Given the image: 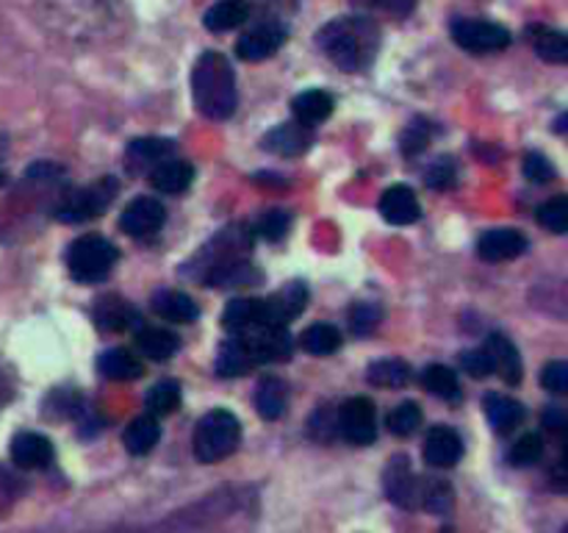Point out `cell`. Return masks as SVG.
I'll return each instance as SVG.
<instances>
[{"instance_id":"obj_1","label":"cell","mask_w":568,"mask_h":533,"mask_svg":"<svg viewBox=\"0 0 568 533\" xmlns=\"http://www.w3.org/2000/svg\"><path fill=\"white\" fill-rule=\"evenodd\" d=\"M317 45L341 70H364L380 48V29L370 18H336L319 29Z\"/></svg>"},{"instance_id":"obj_2","label":"cell","mask_w":568,"mask_h":533,"mask_svg":"<svg viewBox=\"0 0 568 533\" xmlns=\"http://www.w3.org/2000/svg\"><path fill=\"white\" fill-rule=\"evenodd\" d=\"M192 95L208 120H228L236 112V76L230 61L217 50H208L192 70Z\"/></svg>"},{"instance_id":"obj_3","label":"cell","mask_w":568,"mask_h":533,"mask_svg":"<svg viewBox=\"0 0 568 533\" xmlns=\"http://www.w3.org/2000/svg\"><path fill=\"white\" fill-rule=\"evenodd\" d=\"M241 442V426L228 409H214L197 422L194 433V456L203 464H214L236 453Z\"/></svg>"},{"instance_id":"obj_4","label":"cell","mask_w":568,"mask_h":533,"mask_svg":"<svg viewBox=\"0 0 568 533\" xmlns=\"http://www.w3.org/2000/svg\"><path fill=\"white\" fill-rule=\"evenodd\" d=\"M120 253L106 237L100 234H87V237L76 239L67 250V270L81 284H98V281L109 279V273L117 264Z\"/></svg>"},{"instance_id":"obj_5","label":"cell","mask_w":568,"mask_h":533,"mask_svg":"<svg viewBox=\"0 0 568 533\" xmlns=\"http://www.w3.org/2000/svg\"><path fill=\"white\" fill-rule=\"evenodd\" d=\"M120 184L114 175L100 178L94 184L83 186V190L70 192L65 201L56 206V219L67 223V226H76V223H87V219L100 217V214L106 212L112 206V201L117 197Z\"/></svg>"},{"instance_id":"obj_6","label":"cell","mask_w":568,"mask_h":533,"mask_svg":"<svg viewBox=\"0 0 568 533\" xmlns=\"http://www.w3.org/2000/svg\"><path fill=\"white\" fill-rule=\"evenodd\" d=\"M236 339L245 348L247 359L252 367L258 364L283 362L292 355V337H288L286 326H255L247 331H236Z\"/></svg>"},{"instance_id":"obj_7","label":"cell","mask_w":568,"mask_h":533,"mask_svg":"<svg viewBox=\"0 0 568 533\" xmlns=\"http://www.w3.org/2000/svg\"><path fill=\"white\" fill-rule=\"evenodd\" d=\"M452 39L461 45L463 50L469 54H497L510 45L508 29L497 23H488V20H469L461 18L452 23Z\"/></svg>"},{"instance_id":"obj_8","label":"cell","mask_w":568,"mask_h":533,"mask_svg":"<svg viewBox=\"0 0 568 533\" xmlns=\"http://www.w3.org/2000/svg\"><path fill=\"white\" fill-rule=\"evenodd\" d=\"M336 428L347 442L357 444V447L375 442V404L370 397H350L347 404H341L339 415H336Z\"/></svg>"},{"instance_id":"obj_9","label":"cell","mask_w":568,"mask_h":533,"mask_svg":"<svg viewBox=\"0 0 568 533\" xmlns=\"http://www.w3.org/2000/svg\"><path fill=\"white\" fill-rule=\"evenodd\" d=\"M286 36L288 23H281V20H261V23L252 25L250 31H245V34L239 36V42H236V54L245 61H264L281 50Z\"/></svg>"},{"instance_id":"obj_10","label":"cell","mask_w":568,"mask_h":533,"mask_svg":"<svg viewBox=\"0 0 568 533\" xmlns=\"http://www.w3.org/2000/svg\"><path fill=\"white\" fill-rule=\"evenodd\" d=\"M164 219L167 212L156 197H136L120 214V228L128 237H150V234H156L164 226Z\"/></svg>"},{"instance_id":"obj_11","label":"cell","mask_w":568,"mask_h":533,"mask_svg":"<svg viewBox=\"0 0 568 533\" xmlns=\"http://www.w3.org/2000/svg\"><path fill=\"white\" fill-rule=\"evenodd\" d=\"M305 303H308V286L303 281H292L264 300V326H288L303 315Z\"/></svg>"},{"instance_id":"obj_12","label":"cell","mask_w":568,"mask_h":533,"mask_svg":"<svg viewBox=\"0 0 568 533\" xmlns=\"http://www.w3.org/2000/svg\"><path fill=\"white\" fill-rule=\"evenodd\" d=\"M461 458H463V439L446 426L430 428L428 439H424V462L435 469H450L455 467Z\"/></svg>"},{"instance_id":"obj_13","label":"cell","mask_w":568,"mask_h":533,"mask_svg":"<svg viewBox=\"0 0 568 533\" xmlns=\"http://www.w3.org/2000/svg\"><path fill=\"white\" fill-rule=\"evenodd\" d=\"M383 486H386V495L391 503L402 506V509H413L417 503V478H413V469L405 456H394L386 464V473H383Z\"/></svg>"},{"instance_id":"obj_14","label":"cell","mask_w":568,"mask_h":533,"mask_svg":"<svg viewBox=\"0 0 568 533\" xmlns=\"http://www.w3.org/2000/svg\"><path fill=\"white\" fill-rule=\"evenodd\" d=\"M12 462L23 469H45L54 462V444L42 433L23 431L12 439Z\"/></svg>"},{"instance_id":"obj_15","label":"cell","mask_w":568,"mask_h":533,"mask_svg":"<svg viewBox=\"0 0 568 533\" xmlns=\"http://www.w3.org/2000/svg\"><path fill=\"white\" fill-rule=\"evenodd\" d=\"M311 145H314L311 125L299 123V120L277 125V128H272L264 137V148L277 156H303Z\"/></svg>"},{"instance_id":"obj_16","label":"cell","mask_w":568,"mask_h":533,"mask_svg":"<svg viewBox=\"0 0 568 533\" xmlns=\"http://www.w3.org/2000/svg\"><path fill=\"white\" fill-rule=\"evenodd\" d=\"M380 214L391 223V226H410L422 217V206H419L417 192L405 184H394L391 190L383 192L380 197Z\"/></svg>"},{"instance_id":"obj_17","label":"cell","mask_w":568,"mask_h":533,"mask_svg":"<svg viewBox=\"0 0 568 533\" xmlns=\"http://www.w3.org/2000/svg\"><path fill=\"white\" fill-rule=\"evenodd\" d=\"M527 250V239L524 234L513 231V228H497V231L482 234L477 242V256L486 261H510Z\"/></svg>"},{"instance_id":"obj_18","label":"cell","mask_w":568,"mask_h":533,"mask_svg":"<svg viewBox=\"0 0 568 533\" xmlns=\"http://www.w3.org/2000/svg\"><path fill=\"white\" fill-rule=\"evenodd\" d=\"M488 355H491V364H493V373L504 381V384L515 386L522 381V355H519V348L510 342L504 333H491L486 344Z\"/></svg>"},{"instance_id":"obj_19","label":"cell","mask_w":568,"mask_h":533,"mask_svg":"<svg viewBox=\"0 0 568 533\" xmlns=\"http://www.w3.org/2000/svg\"><path fill=\"white\" fill-rule=\"evenodd\" d=\"M152 311L167 322H178V326H189L200 317V306L186 295V292L161 290L152 295Z\"/></svg>"},{"instance_id":"obj_20","label":"cell","mask_w":568,"mask_h":533,"mask_svg":"<svg viewBox=\"0 0 568 533\" xmlns=\"http://www.w3.org/2000/svg\"><path fill=\"white\" fill-rule=\"evenodd\" d=\"M194 170L183 159H164L150 170V184L164 195H181L192 186Z\"/></svg>"},{"instance_id":"obj_21","label":"cell","mask_w":568,"mask_h":533,"mask_svg":"<svg viewBox=\"0 0 568 533\" xmlns=\"http://www.w3.org/2000/svg\"><path fill=\"white\" fill-rule=\"evenodd\" d=\"M175 150V143L161 137H141L134 139L128 145V170L130 172H147L152 170L156 165H161L164 159H170V154Z\"/></svg>"},{"instance_id":"obj_22","label":"cell","mask_w":568,"mask_h":533,"mask_svg":"<svg viewBox=\"0 0 568 533\" xmlns=\"http://www.w3.org/2000/svg\"><path fill=\"white\" fill-rule=\"evenodd\" d=\"M94 322L106 331H128L139 326V311L123 297H100L94 306Z\"/></svg>"},{"instance_id":"obj_23","label":"cell","mask_w":568,"mask_h":533,"mask_svg":"<svg viewBox=\"0 0 568 533\" xmlns=\"http://www.w3.org/2000/svg\"><path fill=\"white\" fill-rule=\"evenodd\" d=\"M252 404L264 420H281L288 409V386L281 378H264L252 392Z\"/></svg>"},{"instance_id":"obj_24","label":"cell","mask_w":568,"mask_h":533,"mask_svg":"<svg viewBox=\"0 0 568 533\" xmlns=\"http://www.w3.org/2000/svg\"><path fill=\"white\" fill-rule=\"evenodd\" d=\"M336 109V101L333 95H328L325 89H305V92H299L297 98L292 101V112L297 114L299 123L305 125H319L325 123V120L333 114Z\"/></svg>"},{"instance_id":"obj_25","label":"cell","mask_w":568,"mask_h":533,"mask_svg":"<svg viewBox=\"0 0 568 533\" xmlns=\"http://www.w3.org/2000/svg\"><path fill=\"white\" fill-rule=\"evenodd\" d=\"M250 20V3L247 0H219L214 3L208 12H205L203 23L205 29L214 31V34H225V31H234L239 25H245Z\"/></svg>"},{"instance_id":"obj_26","label":"cell","mask_w":568,"mask_h":533,"mask_svg":"<svg viewBox=\"0 0 568 533\" xmlns=\"http://www.w3.org/2000/svg\"><path fill=\"white\" fill-rule=\"evenodd\" d=\"M98 370L106 375L109 381H136L145 373V364H141L130 350L112 348L106 350V353H100Z\"/></svg>"},{"instance_id":"obj_27","label":"cell","mask_w":568,"mask_h":533,"mask_svg":"<svg viewBox=\"0 0 568 533\" xmlns=\"http://www.w3.org/2000/svg\"><path fill=\"white\" fill-rule=\"evenodd\" d=\"M223 326L230 331H247V328L264 326V300L258 297H236L225 306Z\"/></svg>"},{"instance_id":"obj_28","label":"cell","mask_w":568,"mask_h":533,"mask_svg":"<svg viewBox=\"0 0 568 533\" xmlns=\"http://www.w3.org/2000/svg\"><path fill=\"white\" fill-rule=\"evenodd\" d=\"M136 348L141 355H147L150 362H167L181 350V339L175 333L164 331V328H139L136 333Z\"/></svg>"},{"instance_id":"obj_29","label":"cell","mask_w":568,"mask_h":533,"mask_svg":"<svg viewBox=\"0 0 568 533\" xmlns=\"http://www.w3.org/2000/svg\"><path fill=\"white\" fill-rule=\"evenodd\" d=\"M159 439H161V428L159 422H156V417L150 415L136 417L123 433V444L130 456H147V453L159 444Z\"/></svg>"},{"instance_id":"obj_30","label":"cell","mask_w":568,"mask_h":533,"mask_svg":"<svg viewBox=\"0 0 568 533\" xmlns=\"http://www.w3.org/2000/svg\"><path fill=\"white\" fill-rule=\"evenodd\" d=\"M486 415H488V422H491L493 431L510 433L513 428L522 426L524 406L519 404V400H513V397L488 395L486 397Z\"/></svg>"},{"instance_id":"obj_31","label":"cell","mask_w":568,"mask_h":533,"mask_svg":"<svg viewBox=\"0 0 568 533\" xmlns=\"http://www.w3.org/2000/svg\"><path fill=\"white\" fill-rule=\"evenodd\" d=\"M422 386L430 395L441 397L446 404H461V384H457V375L452 373L444 364H430L422 373Z\"/></svg>"},{"instance_id":"obj_32","label":"cell","mask_w":568,"mask_h":533,"mask_svg":"<svg viewBox=\"0 0 568 533\" xmlns=\"http://www.w3.org/2000/svg\"><path fill=\"white\" fill-rule=\"evenodd\" d=\"M366 381L372 386H380V389H402L410 381V367L402 359H380V362L370 364Z\"/></svg>"},{"instance_id":"obj_33","label":"cell","mask_w":568,"mask_h":533,"mask_svg":"<svg viewBox=\"0 0 568 533\" xmlns=\"http://www.w3.org/2000/svg\"><path fill=\"white\" fill-rule=\"evenodd\" d=\"M181 386L175 381H161V384L152 386L145 397V406L150 411V417H167L172 411L181 409Z\"/></svg>"},{"instance_id":"obj_34","label":"cell","mask_w":568,"mask_h":533,"mask_svg":"<svg viewBox=\"0 0 568 533\" xmlns=\"http://www.w3.org/2000/svg\"><path fill=\"white\" fill-rule=\"evenodd\" d=\"M214 367H217V373L223 375V378H236V375H245L252 370L250 359H247L245 348H241V342L236 339V333L223 342V348H219V353H217V364H214Z\"/></svg>"},{"instance_id":"obj_35","label":"cell","mask_w":568,"mask_h":533,"mask_svg":"<svg viewBox=\"0 0 568 533\" xmlns=\"http://www.w3.org/2000/svg\"><path fill=\"white\" fill-rule=\"evenodd\" d=\"M299 344L311 355H330L341 348V331L330 322H317L303 333Z\"/></svg>"},{"instance_id":"obj_36","label":"cell","mask_w":568,"mask_h":533,"mask_svg":"<svg viewBox=\"0 0 568 533\" xmlns=\"http://www.w3.org/2000/svg\"><path fill=\"white\" fill-rule=\"evenodd\" d=\"M533 48L535 54L544 61H552V65H566L568 59V39L560 31L549 29H535L533 31Z\"/></svg>"},{"instance_id":"obj_37","label":"cell","mask_w":568,"mask_h":533,"mask_svg":"<svg viewBox=\"0 0 568 533\" xmlns=\"http://www.w3.org/2000/svg\"><path fill=\"white\" fill-rule=\"evenodd\" d=\"M538 223L544 228H549L552 234H566L568 231V197L557 195L552 201H546L544 206L538 208Z\"/></svg>"},{"instance_id":"obj_38","label":"cell","mask_w":568,"mask_h":533,"mask_svg":"<svg viewBox=\"0 0 568 533\" xmlns=\"http://www.w3.org/2000/svg\"><path fill=\"white\" fill-rule=\"evenodd\" d=\"M288 228H292V214L283 212V208H272V212L261 214V219L255 223V237L277 242L281 237H286Z\"/></svg>"},{"instance_id":"obj_39","label":"cell","mask_w":568,"mask_h":533,"mask_svg":"<svg viewBox=\"0 0 568 533\" xmlns=\"http://www.w3.org/2000/svg\"><path fill=\"white\" fill-rule=\"evenodd\" d=\"M386 422L394 436H410V433L422 426V409L417 404H402L388 415Z\"/></svg>"},{"instance_id":"obj_40","label":"cell","mask_w":568,"mask_h":533,"mask_svg":"<svg viewBox=\"0 0 568 533\" xmlns=\"http://www.w3.org/2000/svg\"><path fill=\"white\" fill-rule=\"evenodd\" d=\"M541 456H544V439H541L538 433H524V436L510 447V462H513L515 467H530V464L541 462Z\"/></svg>"},{"instance_id":"obj_41","label":"cell","mask_w":568,"mask_h":533,"mask_svg":"<svg viewBox=\"0 0 568 533\" xmlns=\"http://www.w3.org/2000/svg\"><path fill=\"white\" fill-rule=\"evenodd\" d=\"M422 503L424 509L433 511V514H446L452 509V489L446 480H424L422 489Z\"/></svg>"},{"instance_id":"obj_42","label":"cell","mask_w":568,"mask_h":533,"mask_svg":"<svg viewBox=\"0 0 568 533\" xmlns=\"http://www.w3.org/2000/svg\"><path fill=\"white\" fill-rule=\"evenodd\" d=\"M430 134H433V128H430L422 117L413 120V123L402 131V139H399V145H402V154L405 156L422 154V150L430 145Z\"/></svg>"},{"instance_id":"obj_43","label":"cell","mask_w":568,"mask_h":533,"mask_svg":"<svg viewBox=\"0 0 568 533\" xmlns=\"http://www.w3.org/2000/svg\"><path fill=\"white\" fill-rule=\"evenodd\" d=\"M424 181H428L430 190H450V186L457 181L455 161H452L450 156H441V159H435L433 165L424 170Z\"/></svg>"},{"instance_id":"obj_44","label":"cell","mask_w":568,"mask_h":533,"mask_svg":"<svg viewBox=\"0 0 568 533\" xmlns=\"http://www.w3.org/2000/svg\"><path fill=\"white\" fill-rule=\"evenodd\" d=\"M380 322V308L375 303H357L350 311V326L357 337H370Z\"/></svg>"},{"instance_id":"obj_45","label":"cell","mask_w":568,"mask_h":533,"mask_svg":"<svg viewBox=\"0 0 568 533\" xmlns=\"http://www.w3.org/2000/svg\"><path fill=\"white\" fill-rule=\"evenodd\" d=\"M524 178H530L533 184H549L555 181V167H552L549 159H544L541 154H527L524 156Z\"/></svg>"},{"instance_id":"obj_46","label":"cell","mask_w":568,"mask_h":533,"mask_svg":"<svg viewBox=\"0 0 568 533\" xmlns=\"http://www.w3.org/2000/svg\"><path fill=\"white\" fill-rule=\"evenodd\" d=\"M355 7L372 9V12L394 14V18H408L417 9V0H352Z\"/></svg>"},{"instance_id":"obj_47","label":"cell","mask_w":568,"mask_h":533,"mask_svg":"<svg viewBox=\"0 0 568 533\" xmlns=\"http://www.w3.org/2000/svg\"><path fill=\"white\" fill-rule=\"evenodd\" d=\"M541 386L555 395H563L568 389V364L566 362H549L541 370Z\"/></svg>"},{"instance_id":"obj_48","label":"cell","mask_w":568,"mask_h":533,"mask_svg":"<svg viewBox=\"0 0 568 533\" xmlns=\"http://www.w3.org/2000/svg\"><path fill=\"white\" fill-rule=\"evenodd\" d=\"M461 364L463 370L469 375H475V378H486V375L493 373V364H491V355H488V350H466V353L461 355Z\"/></svg>"},{"instance_id":"obj_49","label":"cell","mask_w":568,"mask_h":533,"mask_svg":"<svg viewBox=\"0 0 568 533\" xmlns=\"http://www.w3.org/2000/svg\"><path fill=\"white\" fill-rule=\"evenodd\" d=\"M14 395V384H12V375L7 373V367L0 364V409L12 400Z\"/></svg>"},{"instance_id":"obj_50","label":"cell","mask_w":568,"mask_h":533,"mask_svg":"<svg viewBox=\"0 0 568 533\" xmlns=\"http://www.w3.org/2000/svg\"><path fill=\"white\" fill-rule=\"evenodd\" d=\"M563 422H566L563 411H557V409H546L544 411V426H549V428H555V431H560Z\"/></svg>"},{"instance_id":"obj_51","label":"cell","mask_w":568,"mask_h":533,"mask_svg":"<svg viewBox=\"0 0 568 533\" xmlns=\"http://www.w3.org/2000/svg\"><path fill=\"white\" fill-rule=\"evenodd\" d=\"M7 184V175H3V170H0V186Z\"/></svg>"}]
</instances>
